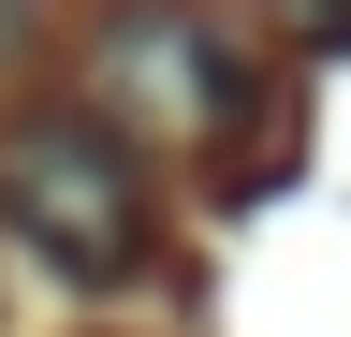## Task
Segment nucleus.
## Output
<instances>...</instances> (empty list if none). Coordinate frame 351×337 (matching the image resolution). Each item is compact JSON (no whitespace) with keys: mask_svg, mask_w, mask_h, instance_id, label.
<instances>
[{"mask_svg":"<svg viewBox=\"0 0 351 337\" xmlns=\"http://www.w3.org/2000/svg\"><path fill=\"white\" fill-rule=\"evenodd\" d=\"M44 30H59V0H0V73H29Z\"/></svg>","mask_w":351,"mask_h":337,"instance_id":"nucleus-4","label":"nucleus"},{"mask_svg":"<svg viewBox=\"0 0 351 337\" xmlns=\"http://www.w3.org/2000/svg\"><path fill=\"white\" fill-rule=\"evenodd\" d=\"M88 117L103 132H219L234 117V59H219V30L191 0H117L103 45H88Z\"/></svg>","mask_w":351,"mask_h":337,"instance_id":"nucleus-2","label":"nucleus"},{"mask_svg":"<svg viewBox=\"0 0 351 337\" xmlns=\"http://www.w3.org/2000/svg\"><path fill=\"white\" fill-rule=\"evenodd\" d=\"M0 220H15L44 264H59L73 293H117L132 264H147V161H132V132H103L88 103H44L15 147H0Z\"/></svg>","mask_w":351,"mask_h":337,"instance_id":"nucleus-1","label":"nucleus"},{"mask_svg":"<svg viewBox=\"0 0 351 337\" xmlns=\"http://www.w3.org/2000/svg\"><path fill=\"white\" fill-rule=\"evenodd\" d=\"M263 15H278L307 59H351V0H263Z\"/></svg>","mask_w":351,"mask_h":337,"instance_id":"nucleus-3","label":"nucleus"}]
</instances>
